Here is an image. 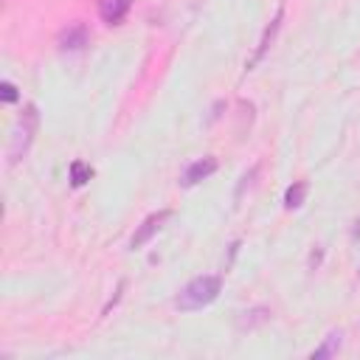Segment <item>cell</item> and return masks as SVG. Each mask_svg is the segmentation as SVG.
I'll use <instances>...</instances> for the list:
<instances>
[{
	"label": "cell",
	"instance_id": "2",
	"mask_svg": "<svg viewBox=\"0 0 360 360\" xmlns=\"http://www.w3.org/2000/svg\"><path fill=\"white\" fill-rule=\"evenodd\" d=\"M219 290H222V276H197V278H191V281L177 292L174 307H177L180 312L202 309V307H208V304L217 301Z\"/></svg>",
	"mask_w": 360,
	"mask_h": 360
},
{
	"label": "cell",
	"instance_id": "7",
	"mask_svg": "<svg viewBox=\"0 0 360 360\" xmlns=\"http://www.w3.org/2000/svg\"><path fill=\"white\" fill-rule=\"evenodd\" d=\"M281 17H284V8H278V11H276V17H273V22L264 28V34H262V39H259V48H256V53H253V59L248 62V68H245V70H253V65L267 53V48H270V42H273L276 31L281 28Z\"/></svg>",
	"mask_w": 360,
	"mask_h": 360
},
{
	"label": "cell",
	"instance_id": "11",
	"mask_svg": "<svg viewBox=\"0 0 360 360\" xmlns=\"http://www.w3.org/2000/svg\"><path fill=\"white\" fill-rule=\"evenodd\" d=\"M264 321H270V309H264V307H253L250 312H242V318H239V329H253V326H259V323H264Z\"/></svg>",
	"mask_w": 360,
	"mask_h": 360
},
{
	"label": "cell",
	"instance_id": "10",
	"mask_svg": "<svg viewBox=\"0 0 360 360\" xmlns=\"http://www.w3.org/2000/svg\"><path fill=\"white\" fill-rule=\"evenodd\" d=\"M68 172H70V186H73V188H82V186L93 177V169H90L84 160H70V169H68Z\"/></svg>",
	"mask_w": 360,
	"mask_h": 360
},
{
	"label": "cell",
	"instance_id": "6",
	"mask_svg": "<svg viewBox=\"0 0 360 360\" xmlns=\"http://www.w3.org/2000/svg\"><path fill=\"white\" fill-rule=\"evenodd\" d=\"M132 8V0H98V17L107 25H118Z\"/></svg>",
	"mask_w": 360,
	"mask_h": 360
},
{
	"label": "cell",
	"instance_id": "4",
	"mask_svg": "<svg viewBox=\"0 0 360 360\" xmlns=\"http://www.w3.org/2000/svg\"><path fill=\"white\" fill-rule=\"evenodd\" d=\"M172 217V211L169 208H160V211H155V214H149L138 228H135V233H132V239H129V248L135 250V248H143L160 228H163V222Z\"/></svg>",
	"mask_w": 360,
	"mask_h": 360
},
{
	"label": "cell",
	"instance_id": "13",
	"mask_svg": "<svg viewBox=\"0 0 360 360\" xmlns=\"http://www.w3.org/2000/svg\"><path fill=\"white\" fill-rule=\"evenodd\" d=\"M256 174H259V166H253L250 172H245V174H242V180H239V186H236V197H242V191H245V186H248V183H250V180H253Z\"/></svg>",
	"mask_w": 360,
	"mask_h": 360
},
{
	"label": "cell",
	"instance_id": "1",
	"mask_svg": "<svg viewBox=\"0 0 360 360\" xmlns=\"http://www.w3.org/2000/svg\"><path fill=\"white\" fill-rule=\"evenodd\" d=\"M37 129H39V107H37L34 101H28V104L22 107L20 118L14 121V129H11V138H8V146H6V163H8V166L20 163V160L28 155Z\"/></svg>",
	"mask_w": 360,
	"mask_h": 360
},
{
	"label": "cell",
	"instance_id": "5",
	"mask_svg": "<svg viewBox=\"0 0 360 360\" xmlns=\"http://www.w3.org/2000/svg\"><path fill=\"white\" fill-rule=\"evenodd\" d=\"M217 166H219V160H217L214 155H205V158L188 163V166L183 169V174H180V186H183V188H191V186L202 183L205 177H211V174L217 172Z\"/></svg>",
	"mask_w": 360,
	"mask_h": 360
},
{
	"label": "cell",
	"instance_id": "12",
	"mask_svg": "<svg viewBox=\"0 0 360 360\" xmlns=\"http://www.w3.org/2000/svg\"><path fill=\"white\" fill-rule=\"evenodd\" d=\"M0 98H3L6 104H14V101L20 98V93H17V87H14L11 82H0Z\"/></svg>",
	"mask_w": 360,
	"mask_h": 360
},
{
	"label": "cell",
	"instance_id": "3",
	"mask_svg": "<svg viewBox=\"0 0 360 360\" xmlns=\"http://www.w3.org/2000/svg\"><path fill=\"white\" fill-rule=\"evenodd\" d=\"M87 42H90V31H87L84 22H70V25H65V28L56 34V45H59V51H65V53H76V51H82Z\"/></svg>",
	"mask_w": 360,
	"mask_h": 360
},
{
	"label": "cell",
	"instance_id": "8",
	"mask_svg": "<svg viewBox=\"0 0 360 360\" xmlns=\"http://www.w3.org/2000/svg\"><path fill=\"white\" fill-rule=\"evenodd\" d=\"M307 183L304 180H295L287 191H284V208L287 211H295V208H301V202H304V197H307Z\"/></svg>",
	"mask_w": 360,
	"mask_h": 360
},
{
	"label": "cell",
	"instance_id": "14",
	"mask_svg": "<svg viewBox=\"0 0 360 360\" xmlns=\"http://www.w3.org/2000/svg\"><path fill=\"white\" fill-rule=\"evenodd\" d=\"M309 262H312V264H318V262H321V250H312V256H309Z\"/></svg>",
	"mask_w": 360,
	"mask_h": 360
},
{
	"label": "cell",
	"instance_id": "15",
	"mask_svg": "<svg viewBox=\"0 0 360 360\" xmlns=\"http://www.w3.org/2000/svg\"><path fill=\"white\" fill-rule=\"evenodd\" d=\"M352 233H354V236H360V219L354 222V231H352Z\"/></svg>",
	"mask_w": 360,
	"mask_h": 360
},
{
	"label": "cell",
	"instance_id": "9",
	"mask_svg": "<svg viewBox=\"0 0 360 360\" xmlns=\"http://www.w3.org/2000/svg\"><path fill=\"white\" fill-rule=\"evenodd\" d=\"M338 349H340V332H329V335L323 338V343H321L318 349H312L309 360H323V357H332V354H338Z\"/></svg>",
	"mask_w": 360,
	"mask_h": 360
}]
</instances>
